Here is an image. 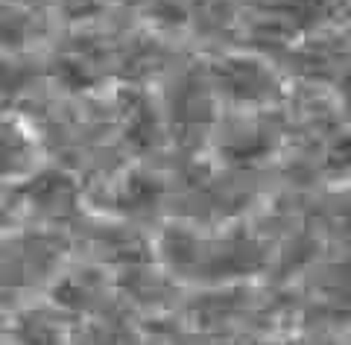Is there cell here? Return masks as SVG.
<instances>
[{
	"mask_svg": "<svg viewBox=\"0 0 351 345\" xmlns=\"http://www.w3.org/2000/svg\"><path fill=\"white\" fill-rule=\"evenodd\" d=\"M18 202L29 217L41 222H68L80 214L82 193L71 173L64 170H36L18 187Z\"/></svg>",
	"mask_w": 351,
	"mask_h": 345,
	"instance_id": "cell-1",
	"label": "cell"
},
{
	"mask_svg": "<svg viewBox=\"0 0 351 345\" xmlns=\"http://www.w3.org/2000/svg\"><path fill=\"white\" fill-rule=\"evenodd\" d=\"M214 82L234 103H269L278 97V80L258 59L232 56L214 64Z\"/></svg>",
	"mask_w": 351,
	"mask_h": 345,
	"instance_id": "cell-2",
	"label": "cell"
},
{
	"mask_svg": "<svg viewBox=\"0 0 351 345\" xmlns=\"http://www.w3.org/2000/svg\"><path fill=\"white\" fill-rule=\"evenodd\" d=\"M106 298V278L97 270L62 275L53 287V307L59 313H94Z\"/></svg>",
	"mask_w": 351,
	"mask_h": 345,
	"instance_id": "cell-3",
	"label": "cell"
},
{
	"mask_svg": "<svg viewBox=\"0 0 351 345\" xmlns=\"http://www.w3.org/2000/svg\"><path fill=\"white\" fill-rule=\"evenodd\" d=\"M15 345H64V319L56 307H27L6 322Z\"/></svg>",
	"mask_w": 351,
	"mask_h": 345,
	"instance_id": "cell-4",
	"label": "cell"
},
{
	"mask_svg": "<svg viewBox=\"0 0 351 345\" xmlns=\"http://www.w3.org/2000/svg\"><path fill=\"white\" fill-rule=\"evenodd\" d=\"M36 173V141L9 117H0V179H27Z\"/></svg>",
	"mask_w": 351,
	"mask_h": 345,
	"instance_id": "cell-5",
	"label": "cell"
},
{
	"mask_svg": "<svg viewBox=\"0 0 351 345\" xmlns=\"http://www.w3.org/2000/svg\"><path fill=\"white\" fill-rule=\"evenodd\" d=\"M120 123H123V132H126V143H132L138 152L152 150L161 138V123L156 117V108H152L149 99L138 91L123 94V103H120Z\"/></svg>",
	"mask_w": 351,
	"mask_h": 345,
	"instance_id": "cell-6",
	"label": "cell"
},
{
	"mask_svg": "<svg viewBox=\"0 0 351 345\" xmlns=\"http://www.w3.org/2000/svg\"><path fill=\"white\" fill-rule=\"evenodd\" d=\"M36 9L18 6L12 0H0V56L24 53L36 38Z\"/></svg>",
	"mask_w": 351,
	"mask_h": 345,
	"instance_id": "cell-7",
	"label": "cell"
},
{
	"mask_svg": "<svg viewBox=\"0 0 351 345\" xmlns=\"http://www.w3.org/2000/svg\"><path fill=\"white\" fill-rule=\"evenodd\" d=\"M263 261V252L255 240H249L246 235H234L228 237L226 243H219V249L211 254V266H214V275L219 278H228V275H243L258 270Z\"/></svg>",
	"mask_w": 351,
	"mask_h": 345,
	"instance_id": "cell-8",
	"label": "cell"
},
{
	"mask_svg": "<svg viewBox=\"0 0 351 345\" xmlns=\"http://www.w3.org/2000/svg\"><path fill=\"white\" fill-rule=\"evenodd\" d=\"M158 202H161V185L144 173L126 176V182L120 185V191L114 196V205L126 217H147L158 208Z\"/></svg>",
	"mask_w": 351,
	"mask_h": 345,
	"instance_id": "cell-9",
	"label": "cell"
},
{
	"mask_svg": "<svg viewBox=\"0 0 351 345\" xmlns=\"http://www.w3.org/2000/svg\"><path fill=\"white\" fill-rule=\"evenodd\" d=\"M76 345H138V337L129 328V322L117 316H100L80 331Z\"/></svg>",
	"mask_w": 351,
	"mask_h": 345,
	"instance_id": "cell-10",
	"label": "cell"
},
{
	"mask_svg": "<svg viewBox=\"0 0 351 345\" xmlns=\"http://www.w3.org/2000/svg\"><path fill=\"white\" fill-rule=\"evenodd\" d=\"M161 254L173 270H191L199 261V240H196L188 228L173 226L161 235Z\"/></svg>",
	"mask_w": 351,
	"mask_h": 345,
	"instance_id": "cell-11",
	"label": "cell"
},
{
	"mask_svg": "<svg viewBox=\"0 0 351 345\" xmlns=\"http://www.w3.org/2000/svg\"><path fill=\"white\" fill-rule=\"evenodd\" d=\"M331 15V0H287V21L299 29L319 27Z\"/></svg>",
	"mask_w": 351,
	"mask_h": 345,
	"instance_id": "cell-12",
	"label": "cell"
},
{
	"mask_svg": "<svg viewBox=\"0 0 351 345\" xmlns=\"http://www.w3.org/2000/svg\"><path fill=\"white\" fill-rule=\"evenodd\" d=\"M149 3V18L161 27H176L188 18V3L184 0H147Z\"/></svg>",
	"mask_w": 351,
	"mask_h": 345,
	"instance_id": "cell-13",
	"label": "cell"
},
{
	"mask_svg": "<svg viewBox=\"0 0 351 345\" xmlns=\"http://www.w3.org/2000/svg\"><path fill=\"white\" fill-rule=\"evenodd\" d=\"M337 222H339V228H343L346 235H351V199H346V202L339 205V211H337Z\"/></svg>",
	"mask_w": 351,
	"mask_h": 345,
	"instance_id": "cell-14",
	"label": "cell"
},
{
	"mask_svg": "<svg viewBox=\"0 0 351 345\" xmlns=\"http://www.w3.org/2000/svg\"><path fill=\"white\" fill-rule=\"evenodd\" d=\"M339 91H343V99L351 106V71L343 76V82H339Z\"/></svg>",
	"mask_w": 351,
	"mask_h": 345,
	"instance_id": "cell-15",
	"label": "cell"
},
{
	"mask_svg": "<svg viewBox=\"0 0 351 345\" xmlns=\"http://www.w3.org/2000/svg\"><path fill=\"white\" fill-rule=\"evenodd\" d=\"M12 3H18V6H27V9H36L38 3H44V0H12Z\"/></svg>",
	"mask_w": 351,
	"mask_h": 345,
	"instance_id": "cell-16",
	"label": "cell"
},
{
	"mask_svg": "<svg viewBox=\"0 0 351 345\" xmlns=\"http://www.w3.org/2000/svg\"><path fill=\"white\" fill-rule=\"evenodd\" d=\"M114 3H120V6H141V3H147V0H114Z\"/></svg>",
	"mask_w": 351,
	"mask_h": 345,
	"instance_id": "cell-17",
	"label": "cell"
}]
</instances>
